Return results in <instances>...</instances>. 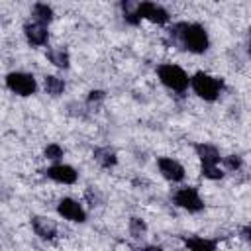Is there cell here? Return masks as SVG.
<instances>
[{
  "label": "cell",
  "mask_w": 251,
  "mask_h": 251,
  "mask_svg": "<svg viewBox=\"0 0 251 251\" xmlns=\"http://www.w3.org/2000/svg\"><path fill=\"white\" fill-rule=\"evenodd\" d=\"M169 37L173 39L175 45H178L184 51L190 53H204L210 47V37L204 25L194 24V22H178L169 29Z\"/></svg>",
  "instance_id": "cell-1"
},
{
  "label": "cell",
  "mask_w": 251,
  "mask_h": 251,
  "mask_svg": "<svg viewBox=\"0 0 251 251\" xmlns=\"http://www.w3.org/2000/svg\"><path fill=\"white\" fill-rule=\"evenodd\" d=\"M190 86L198 98H202L206 102H214L220 98V94L224 90V80L218 76H212L208 73L198 71L190 76Z\"/></svg>",
  "instance_id": "cell-2"
},
{
  "label": "cell",
  "mask_w": 251,
  "mask_h": 251,
  "mask_svg": "<svg viewBox=\"0 0 251 251\" xmlns=\"http://www.w3.org/2000/svg\"><path fill=\"white\" fill-rule=\"evenodd\" d=\"M157 76L169 90L178 92V94H182L190 84V76L186 75V71L178 65H173V63L159 65L157 67Z\"/></svg>",
  "instance_id": "cell-3"
},
{
  "label": "cell",
  "mask_w": 251,
  "mask_h": 251,
  "mask_svg": "<svg viewBox=\"0 0 251 251\" xmlns=\"http://www.w3.org/2000/svg\"><path fill=\"white\" fill-rule=\"evenodd\" d=\"M6 86L18 96H31L37 90V80L33 75L24 71H14L6 75Z\"/></svg>",
  "instance_id": "cell-4"
},
{
  "label": "cell",
  "mask_w": 251,
  "mask_h": 251,
  "mask_svg": "<svg viewBox=\"0 0 251 251\" xmlns=\"http://www.w3.org/2000/svg\"><path fill=\"white\" fill-rule=\"evenodd\" d=\"M173 200H175V204L178 208H182L186 212H192V214L204 210V202H202V198H200V194H198V190L194 186H182V188H178L173 194Z\"/></svg>",
  "instance_id": "cell-5"
},
{
  "label": "cell",
  "mask_w": 251,
  "mask_h": 251,
  "mask_svg": "<svg viewBox=\"0 0 251 251\" xmlns=\"http://www.w3.org/2000/svg\"><path fill=\"white\" fill-rule=\"evenodd\" d=\"M135 14H137L139 20H149V22L159 24V25H165L171 20L169 12L163 6L155 4V2H139V4H135Z\"/></svg>",
  "instance_id": "cell-6"
},
{
  "label": "cell",
  "mask_w": 251,
  "mask_h": 251,
  "mask_svg": "<svg viewBox=\"0 0 251 251\" xmlns=\"http://www.w3.org/2000/svg\"><path fill=\"white\" fill-rule=\"evenodd\" d=\"M57 212H59V216H63L69 222H75V224L86 222V212H84L82 204H78L73 198H61L57 202Z\"/></svg>",
  "instance_id": "cell-7"
},
{
  "label": "cell",
  "mask_w": 251,
  "mask_h": 251,
  "mask_svg": "<svg viewBox=\"0 0 251 251\" xmlns=\"http://www.w3.org/2000/svg\"><path fill=\"white\" fill-rule=\"evenodd\" d=\"M45 176L59 182V184H73L76 182L78 178V173L71 167V165H65V163H55L51 167L45 169Z\"/></svg>",
  "instance_id": "cell-8"
},
{
  "label": "cell",
  "mask_w": 251,
  "mask_h": 251,
  "mask_svg": "<svg viewBox=\"0 0 251 251\" xmlns=\"http://www.w3.org/2000/svg\"><path fill=\"white\" fill-rule=\"evenodd\" d=\"M157 167H159V173L167 180H171V182H180L184 178V175H186L184 173V167L178 161L171 159V157H159L157 159Z\"/></svg>",
  "instance_id": "cell-9"
},
{
  "label": "cell",
  "mask_w": 251,
  "mask_h": 251,
  "mask_svg": "<svg viewBox=\"0 0 251 251\" xmlns=\"http://www.w3.org/2000/svg\"><path fill=\"white\" fill-rule=\"evenodd\" d=\"M24 35L27 39L29 45H35V47H41L49 41V31H47V25H41L37 22H27L24 25Z\"/></svg>",
  "instance_id": "cell-10"
},
{
  "label": "cell",
  "mask_w": 251,
  "mask_h": 251,
  "mask_svg": "<svg viewBox=\"0 0 251 251\" xmlns=\"http://www.w3.org/2000/svg\"><path fill=\"white\" fill-rule=\"evenodd\" d=\"M31 227H33L35 235H39L45 241L57 237V224H55V220H51L47 216H33L31 218Z\"/></svg>",
  "instance_id": "cell-11"
},
{
  "label": "cell",
  "mask_w": 251,
  "mask_h": 251,
  "mask_svg": "<svg viewBox=\"0 0 251 251\" xmlns=\"http://www.w3.org/2000/svg\"><path fill=\"white\" fill-rule=\"evenodd\" d=\"M194 151H196L202 167H218V163L222 161L220 149L216 145H212V143H196Z\"/></svg>",
  "instance_id": "cell-12"
},
{
  "label": "cell",
  "mask_w": 251,
  "mask_h": 251,
  "mask_svg": "<svg viewBox=\"0 0 251 251\" xmlns=\"http://www.w3.org/2000/svg\"><path fill=\"white\" fill-rule=\"evenodd\" d=\"M184 245L188 251H216V241L200 235H190L184 237Z\"/></svg>",
  "instance_id": "cell-13"
},
{
  "label": "cell",
  "mask_w": 251,
  "mask_h": 251,
  "mask_svg": "<svg viewBox=\"0 0 251 251\" xmlns=\"http://www.w3.org/2000/svg\"><path fill=\"white\" fill-rule=\"evenodd\" d=\"M47 59L57 69H69V65H71V57H69V51L65 47H51L47 51Z\"/></svg>",
  "instance_id": "cell-14"
},
{
  "label": "cell",
  "mask_w": 251,
  "mask_h": 251,
  "mask_svg": "<svg viewBox=\"0 0 251 251\" xmlns=\"http://www.w3.org/2000/svg\"><path fill=\"white\" fill-rule=\"evenodd\" d=\"M92 155H94V161H96L100 167H104V169H110V167H114V165L118 163V155H116V151L110 149V147H96Z\"/></svg>",
  "instance_id": "cell-15"
},
{
  "label": "cell",
  "mask_w": 251,
  "mask_h": 251,
  "mask_svg": "<svg viewBox=\"0 0 251 251\" xmlns=\"http://www.w3.org/2000/svg\"><path fill=\"white\" fill-rule=\"evenodd\" d=\"M31 16H33V22H37V24H41V25H47V24H51L53 22V8L49 6V4H43V2H37V4H33V8H31Z\"/></svg>",
  "instance_id": "cell-16"
},
{
  "label": "cell",
  "mask_w": 251,
  "mask_h": 251,
  "mask_svg": "<svg viewBox=\"0 0 251 251\" xmlns=\"http://www.w3.org/2000/svg\"><path fill=\"white\" fill-rule=\"evenodd\" d=\"M43 86H45V92L51 96H61L65 92V80L55 75H47L43 78Z\"/></svg>",
  "instance_id": "cell-17"
},
{
  "label": "cell",
  "mask_w": 251,
  "mask_h": 251,
  "mask_svg": "<svg viewBox=\"0 0 251 251\" xmlns=\"http://www.w3.org/2000/svg\"><path fill=\"white\" fill-rule=\"evenodd\" d=\"M63 147L59 145V143H49L45 149H43V155H45V159H49V161H55V163H59L61 159H63Z\"/></svg>",
  "instance_id": "cell-18"
},
{
  "label": "cell",
  "mask_w": 251,
  "mask_h": 251,
  "mask_svg": "<svg viewBox=\"0 0 251 251\" xmlns=\"http://www.w3.org/2000/svg\"><path fill=\"white\" fill-rule=\"evenodd\" d=\"M145 231H147V226H145V222H143L141 218H131V220H129V233H131L135 239L143 237Z\"/></svg>",
  "instance_id": "cell-19"
},
{
  "label": "cell",
  "mask_w": 251,
  "mask_h": 251,
  "mask_svg": "<svg viewBox=\"0 0 251 251\" xmlns=\"http://www.w3.org/2000/svg\"><path fill=\"white\" fill-rule=\"evenodd\" d=\"M224 165L229 171H239L243 167V159L239 155H227V157H224Z\"/></svg>",
  "instance_id": "cell-20"
},
{
  "label": "cell",
  "mask_w": 251,
  "mask_h": 251,
  "mask_svg": "<svg viewBox=\"0 0 251 251\" xmlns=\"http://www.w3.org/2000/svg\"><path fill=\"white\" fill-rule=\"evenodd\" d=\"M200 173H202V176L212 178V180H218L224 176V171L220 167H200Z\"/></svg>",
  "instance_id": "cell-21"
},
{
  "label": "cell",
  "mask_w": 251,
  "mask_h": 251,
  "mask_svg": "<svg viewBox=\"0 0 251 251\" xmlns=\"http://www.w3.org/2000/svg\"><path fill=\"white\" fill-rule=\"evenodd\" d=\"M104 96H106V94H104L102 90H90V92H88L86 102H88V104H96V102H102V100H104Z\"/></svg>",
  "instance_id": "cell-22"
},
{
  "label": "cell",
  "mask_w": 251,
  "mask_h": 251,
  "mask_svg": "<svg viewBox=\"0 0 251 251\" xmlns=\"http://www.w3.org/2000/svg\"><path fill=\"white\" fill-rule=\"evenodd\" d=\"M141 251H165V249L159 247V245H147V247H143Z\"/></svg>",
  "instance_id": "cell-23"
},
{
  "label": "cell",
  "mask_w": 251,
  "mask_h": 251,
  "mask_svg": "<svg viewBox=\"0 0 251 251\" xmlns=\"http://www.w3.org/2000/svg\"><path fill=\"white\" fill-rule=\"evenodd\" d=\"M241 237H243L245 241H249V226H245V227L241 229Z\"/></svg>",
  "instance_id": "cell-24"
}]
</instances>
